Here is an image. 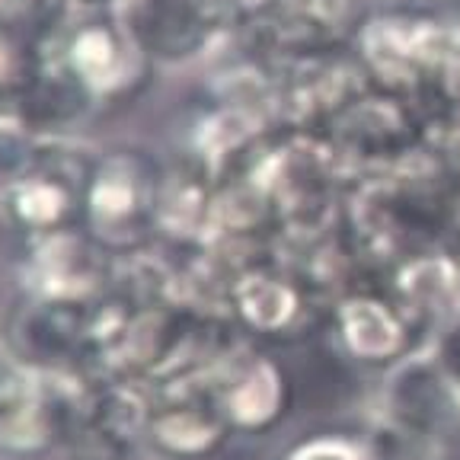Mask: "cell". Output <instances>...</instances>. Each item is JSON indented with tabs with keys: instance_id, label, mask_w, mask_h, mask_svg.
Segmentation results:
<instances>
[{
	"instance_id": "14",
	"label": "cell",
	"mask_w": 460,
	"mask_h": 460,
	"mask_svg": "<svg viewBox=\"0 0 460 460\" xmlns=\"http://www.w3.org/2000/svg\"><path fill=\"white\" fill-rule=\"evenodd\" d=\"M36 71V42L0 32V131H22V102Z\"/></svg>"
},
{
	"instance_id": "6",
	"label": "cell",
	"mask_w": 460,
	"mask_h": 460,
	"mask_svg": "<svg viewBox=\"0 0 460 460\" xmlns=\"http://www.w3.org/2000/svg\"><path fill=\"white\" fill-rule=\"evenodd\" d=\"M371 425L429 460H441L460 435V387L422 349L381 374Z\"/></svg>"
},
{
	"instance_id": "8",
	"label": "cell",
	"mask_w": 460,
	"mask_h": 460,
	"mask_svg": "<svg viewBox=\"0 0 460 460\" xmlns=\"http://www.w3.org/2000/svg\"><path fill=\"white\" fill-rule=\"evenodd\" d=\"M295 377L269 349L240 342L211 367V396L234 438H266L295 410Z\"/></svg>"
},
{
	"instance_id": "5",
	"label": "cell",
	"mask_w": 460,
	"mask_h": 460,
	"mask_svg": "<svg viewBox=\"0 0 460 460\" xmlns=\"http://www.w3.org/2000/svg\"><path fill=\"white\" fill-rule=\"evenodd\" d=\"M250 0H125L119 13L154 71H180L234 51Z\"/></svg>"
},
{
	"instance_id": "12",
	"label": "cell",
	"mask_w": 460,
	"mask_h": 460,
	"mask_svg": "<svg viewBox=\"0 0 460 460\" xmlns=\"http://www.w3.org/2000/svg\"><path fill=\"white\" fill-rule=\"evenodd\" d=\"M55 384L0 339V454L13 460L55 457Z\"/></svg>"
},
{
	"instance_id": "10",
	"label": "cell",
	"mask_w": 460,
	"mask_h": 460,
	"mask_svg": "<svg viewBox=\"0 0 460 460\" xmlns=\"http://www.w3.org/2000/svg\"><path fill=\"white\" fill-rule=\"evenodd\" d=\"M96 301L22 297L10 320L7 342L42 374H58V377L90 374Z\"/></svg>"
},
{
	"instance_id": "2",
	"label": "cell",
	"mask_w": 460,
	"mask_h": 460,
	"mask_svg": "<svg viewBox=\"0 0 460 460\" xmlns=\"http://www.w3.org/2000/svg\"><path fill=\"white\" fill-rule=\"evenodd\" d=\"M160 182L164 160L141 147H115L96 154L84 186L80 230L115 259L154 250Z\"/></svg>"
},
{
	"instance_id": "3",
	"label": "cell",
	"mask_w": 460,
	"mask_h": 460,
	"mask_svg": "<svg viewBox=\"0 0 460 460\" xmlns=\"http://www.w3.org/2000/svg\"><path fill=\"white\" fill-rule=\"evenodd\" d=\"M93 157L74 137H36L26 164L0 186V224L22 243L77 230Z\"/></svg>"
},
{
	"instance_id": "18",
	"label": "cell",
	"mask_w": 460,
	"mask_h": 460,
	"mask_svg": "<svg viewBox=\"0 0 460 460\" xmlns=\"http://www.w3.org/2000/svg\"><path fill=\"white\" fill-rule=\"evenodd\" d=\"M371 438H374V460H429L425 454L412 451L402 441L390 438L387 431H381L377 425H371Z\"/></svg>"
},
{
	"instance_id": "9",
	"label": "cell",
	"mask_w": 460,
	"mask_h": 460,
	"mask_svg": "<svg viewBox=\"0 0 460 460\" xmlns=\"http://www.w3.org/2000/svg\"><path fill=\"white\" fill-rule=\"evenodd\" d=\"M151 419L144 451L160 460H215L234 431L211 396V371L151 384Z\"/></svg>"
},
{
	"instance_id": "4",
	"label": "cell",
	"mask_w": 460,
	"mask_h": 460,
	"mask_svg": "<svg viewBox=\"0 0 460 460\" xmlns=\"http://www.w3.org/2000/svg\"><path fill=\"white\" fill-rule=\"evenodd\" d=\"M320 339L345 367L377 377L429 349L410 310L377 275H365L332 295Z\"/></svg>"
},
{
	"instance_id": "7",
	"label": "cell",
	"mask_w": 460,
	"mask_h": 460,
	"mask_svg": "<svg viewBox=\"0 0 460 460\" xmlns=\"http://www.w3.org/2000/svg\"><path fill=\"white\" fill-rule=\"evenodd\" d=\"M352 176L390 170L425 151L429 112L416 100L367 84L320 131Z\"/></svg>"
},
{
	"instance_id": "11",
	"label": "cell",
	"mask_w": 460,
	"mask_h": 460,
	"mask_svg": "<svg viewBox=\"0 0 460 460\" xmlns=\"http://www.w3.org/2000/svg\"><path fill=\"white\" fill-rule=\"evenodd\" d=\"M115 266L119 259L109 256L80 227L32 240V243H22L20 259L22 297L96 301L112 288Z\"/></svg>"
},
{
	"instance_id": "17",
	"label": "cell",
	"mask_w": 460,
	"mask_h": 460,
	"mask_svg": "<svg viewBox=\"0 0 460 460\" xmlns=\"http://www.w3.org/2000/svg\"><path fill=\"white\" fill-rule=\"evenodd\" d=\"M32 141L36 137L26 135V131H0V186L26 164L29 151H32Z\"/></svg>"
},
{
	"instance_id": "15",
	"label": "cell",
	"mask_w": 460,
	"mask_h": 460,
	"mask_svg": "<svg viewBox=\"0 0 460 460\" xmlns=\"http://www.w3.org/2000/svg\"><path fill=\"white\" fill-rule=\"evenodd\" d=\"M65 10L67 0H0V32L39 42Z\"/></svg>"
},
{
	"instance_id": "1",
	"label": "cell",
	"mask_w": 460,
	"mask_h": 460,
	"mask_svg": "<svg viewBox=\"0 0 460 460\" xmlns=\"http://www.w3.org/2000/svg\"><path fill=\"white\" fill-rule=\"evenodd\" d=\"M36 51L96 109L131 100L157 74L119 10L67 4L65 16L36 42Z\"/></svg>"
},
{
	"instance_id": "19",
	"label": "cell",
	"mask_w": 460,
	"mask_h": 460,
	"mask_svg": "<svg viewBox=\"0 0 460 460\" xmlns=\"http://www.w3.org/2000/svg\"><path fill=\"white\" fill-rule=\"evenodd\" d=\"M400 4H406V0H377V7H381V13H384V10L400 7Z\"/></svg>"
},
{
	"instance_id": "16",
	"label": "cell",
	"mask_w": 460,
	"mask_h": 460,
	"mask_svg": "<svg viewBox=\"0 0 460 460\" xmlns=\"http://www.w3.org/2000/svg\"><path fill=\"white\" fill-rule=\"evenodd\" d=\"M429 352L435 355V361L445 367L447 377L460 387V307L454 310L445 323L438 326V332L431 336Z\"/></svg>"
},
{
	"instance_id": "13",
	"label": "cell",
	"mask_w": 460,
	"mask_h": 460,
	"mask_svg": "<svg viewBox=\"0 0 460 460\" xmlns=\"http://www.w3.org/2000/svg\"><path fill=\"white\" fill-rule=\"evenodd\" d=\"M272 460H374L371 425H320L288 438Z\"/></svg>"
}]
</instances>
